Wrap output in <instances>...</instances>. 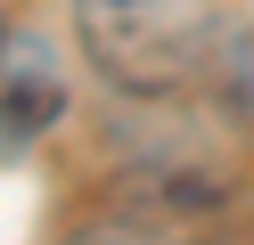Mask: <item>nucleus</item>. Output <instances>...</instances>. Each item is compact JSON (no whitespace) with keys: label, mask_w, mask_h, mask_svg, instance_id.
Returning <instances> with one entry per match:
<instances>
[{"label":"nucleus","mask_w":254,"mask_h":245,"mask_svg":"<svg viewBox=\"0 0 254 245\" xmlns=\"http://www.w3.org/2000/svg\"><path fill=\"white\" fill-rule=\"evenodd\" d=\"M213 0H74V41L115 90H181L213 57Z\"/></svg>","instance_id":"obj_1"},{"label":"nucleus","mask_w":254,"mask_h":245,"mask_svg":"<svg viewBox=\"0 0 254 245\" xmlns=\"http://www.w3.org/2000/svg\"><path fill=\"white\" fill-rule=\"evenodd\" d=\"M58 114H66V82H58L50 65L8 74V82H0V155H17L25 139H41Z\"/></svg>","instance_id":"obj_2"},{"label":"nucleus","mask_w":254,"mask_h":245,"mask_svg":"<svg viewBox=\"0 0 254 245\" xmlns=\"http://www.w3.org/2000/svg\"><path fill=\"white\" fill-rule=\"evenodd\" d=\"M205 82H213V98H221V106H230L238 123L254 131V25H221V33H213Z\"/></svg>","instance_id":"obj_3"},{"label":"nucleus","mask_w":254,"mask_h":245,"mask_svg":"<svg viewBox=\"0 0 254 245\" xmlns=\"http://www.w3.org/2000/svg\"><path fill=\"white\" fill-rule=\"evenodd\" d=\"M58 245H172V237L148 229V221H82V229H66Z\"/></svg>","instance_id":"obj_4"},{"label":"nucleus","mask_w":254,"mask_h":245,"mask_svg":"<svg viewBox=\"0 0 254 245\" xmlns=\"http://www.w3.org/2000/svg\"><path fill=\"white\" fill-rule=\"evenodd\" d=\"M0 49H8V16H0Z\"/></svg>","instance_id":"obj_5"}]
</instances>
